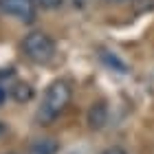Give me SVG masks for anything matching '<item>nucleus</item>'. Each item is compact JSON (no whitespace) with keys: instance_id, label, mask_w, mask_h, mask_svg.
I'll return each mask as SVG.
<instances>
[{"instance_id":"nucleus-1","label":"nucleus","mask_w":154,"mask_h":154,"mask_svg":"<svg viewBox=\"0 0 154 154\" xmlns=\"http://www.w3.org/2000/svg\"><path fill=\"white\" fill-rule=\"evenodd\" d=\"M71 97H73V88H71V82L66 79H55L48 84L46 93H44V99H42V106L38 108V123L40 125H51L55 123L57 119L66 112L68 103H71Z\"/></svg>"},{"instance_id":"nucleus-2","label":"nucleus","mask_w":154,"mask_h":154,"mask_svg":"<svg viewBox=\"0 0 154 154\" xmlns=\"http://www.w3.org/2000/svg\"><path fill=\"white\" fill-rule=\"evenodd\" d=\"M22 51L33 64H48L55 57V42L42 31H33L22 40Z\"/></svg>"},{"instance_id":"nucleus-3","label":"nucleus","mask_w":154,"mask_h":154,"mask_svg":"<svg viewBox=\"0 0 154 154\" xmlns=\"http://www.w3.org/2000/svg\"><path fill=\"white\" fill-rule=\"evenodd\" d=\"M0 9L5 13H9L11 18L24 22V24L35 22V16H38V2L35 0H2Z\"/></svg>"},{"instance_id":"nucleus-4","label":"nucleus","mask_w":154,"mask_h":154,"mask_svg":"<svg viewBox=\"0 0 154 154\" xmlns=\"http://www.w3.org/2000/svg\"><path fill=\"white\" fill-rule=\"evenodd\" d=\"M86 121H88V128L90 130H101L106 128L108 123V106L106 101H95L93 106L88 108V115H86Z\"/></svg>"},{"instance_id":"nucleus-5","label":"nucleus","mask_w":154,"mask_h":154,"mask_svg":"<svg viewBox=\"0 0 154 154\" xmlns=\"http://www.w3.org/2000/svg\"><path fill=\"white\" fill-rule=\"evenodd\" d=\"M60 143L55 139H35L29 145V154H57Z\"/></svg>"},{"instance_id":"nucleus-6","label":"nucleus","mask_w":154,"mask_h":154,"mask_svg":"<svg viewBox=\"0 0 154 154\" xmlns=\"http://www.w3.org/2000/svg\"><path fill=\"white\" fill-rule=\"evenodd\" d=\"M11 97H13V99H16L18 103L31 101V99H33V88H31V84H26V82H18L16 86L11 88Z\"/></svg>"},{"instance_id":"nucleus-7","label":"nucleus","mask_w":154,"mask_h":154,"mask_svg":"<svg viewBox=\"0 0 154 154\" xmlns=\"http://www.w3.org/2000/svg\"><path fill=\"white\" fill-rule=\"evenodd\" d=\"M42 9H60L64 5V0H35Z\"/></svg>"},{"instance_id":"nucleus-8","label":"nucleus","mask_w":154,"mask_h":154,"mask_svg":"<svg viewBox=\"0 0 154 154\" xmlns=\"http://www.w3.org/2000/svg\"><path fill=\"white\" fill-rule=\"evenodd\" d=\"M101 154H128L123 148H119V145H112V148H108V150H103Z\"/></svg>"},{"instance_id":"nucleus-9","label":"nucleus","mask_w":154,"mask_h":154,"mask_svg":"<svg viewBox=\"0 0 154 154\" xmlns=\"http://www.w3.org/2000/svg\"><path fill=\"white\" fill-rule=\"evenodd\" d=\"M5 101H7V88H5V86H0V106H2Z\"/></svg>"},{"instance_id":"nucleus-10","label":"nucleus","mask_w":154,"mask_h":154,"mask_svg":"<svg viewBox=\"0 0 154 154\" xmlns=\"http://www.w3.org/2000/svg\"><path fill=\"white\" fill-rule=\"evenodd\" d=\"M0 77H13V68H2V71H0Z\"/></svg>"},{"instance_id":"nucleus-11","label":"nucleus","mask_w":154,"mask_h":154,"mask_svg":"<svg viewBox=\"0 0 154 154\" xmlns=\"http://www.w3.org/2000/svg\"><path fill=\"white\" fill-rule=\"evenodd\" d=\"M0 132H5V125H2V123H0Z\"/></svg>"}]
</instances>
